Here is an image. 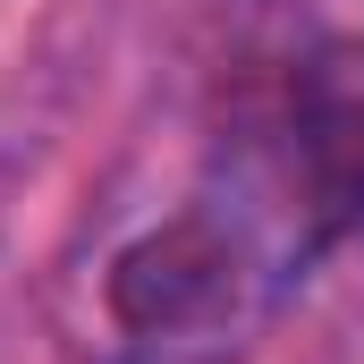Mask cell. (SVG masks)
Listing matches in <instances>:
<instances>
[{
	"label": "cell",
	"instance_id": "obj_1",
	"mask_svg": "<svg viewBox=\"0 0 364 364\" xmlns=\"http://www.w3.org/2000/svg\"><path fill=\"white\" fill-rule=\"evenodd\" d=\"M229 212L263 237L279 279L364 229V43H314L288 68Z\"/></svg>",
	"mask_w": 364,
	"mask_h": 364
},
{
	"label": "cell",
	"instance_id": "obj_2",
	"mask_svg": "<svg viewBox=\"0 0 364 364\" xmlns=\"http://www.w3.org/2000/svg\"><path fill=\"white\" fill-rule=\"evenodd\" d=\"M263 288H279L263 237L229 212V203H195L170 229L136 237L119 263H110V314L127 331H153V339H178V331H220L237 322Z\"/></svg>",
	"mask_w": 364,
	"mask_h": 364
}]
</instances>
